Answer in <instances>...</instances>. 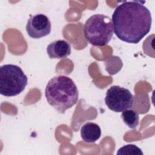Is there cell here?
<instances>
[{
    "label": "cell",
    "instance_id": "obj_1",
    "mask_svg": "<svg viewBox=\"0 0 155 155\" xmlns=\"http://www.w3.org/2000/svg\"><path fill=\"white\" fill-rule=\"evenodd\" d=\"M138 1H124L112 15L114 32L121 41L137 44L150 31L151 14L143 4Z\"/></svg>",
    "mask_w": 155,
    "mask_h": 155
},
{
    "label": "cell",
    "instance_id": "obj_2",
    "mask_svg": "<svg viewBox=\"0 0 155 155\" xmlns=\"http://www.w3.org/2000/svg\"><path fill=\"white\" fill-rule=\"evenodd\" d=\"M45 95L48 103L58 112L65 111L74 105L78 100L79 91L74 81L66 76L52 78L47 83Z\"/></svg>",
    "mask_w": 155,
    "mask_h": 155
},
{
    "label": "cell",
    "instance_id": "obj_3",
    "mask_svg": "<svg viewBox=\"0 0 155 155\" xmlns=\"http://www.w3.org/2000/svg\"><path fill=\"white\" fill-rule=\"evenodd\" d=\"M84 34L86 40L94 46H105L113 36L111 19L103 14L91 16L85 22Z\"/></svg>",
    "mask_w": 155,
    "mask_h": 155
},
{
    "label": "cell",
    "instance_id": "obj_4",
    "mask_svg": "<svg viewBox=\"0 0 155 155\" xmlns=\"http://www.w3.org/2000/svg\"><path fill=\"white\" fill-rule=\"evenodd\" d=\"M28 83L27 76L18 65L5 64L0 67V93L7 97L22 92Z\"/></svg>",
    "mask_w": 155,
    "mask_h": 155
},
{
    "label": "cell",
    "instance_id": "obj_5",
    "mask_svg": "<svg viewBox=\"0 0 155 155\" xmlns=\"http://www.w3.org/2000/svg\"><path fill=\"white\" fill-rule=\"evenodd\" d=\"M133 102V95L127 88L113 85L107 91L105 104L110 110L114 112L120 113L131 108Z\"/></svg>",
    "mask_w": 155,
    "mask_h": 155
},
{
    "label": "cell",
    "instance_id": "obj_6",
    "mask_svg": "<svg viewBox=\"0 0 155 155\" xmlns=\"http://www.w3.org/2000/svg\"><path fill=\"white\" fill-rule=\"evenodd\" d=\"M51 22L49 18L42 13L31 16L26 25L28 35L33 39H39L50 33Z\"/></svg>",
    "mask_w": 155,
    "mask_h": 155
},
{
    "label": "cell",
    "instance_id": "obj_7",
    "mask_svg": "<svg viewBox=\"0 0 155 155\" xmlns=\"http://www.w3.org/2000/svg\"><path fill=\"white\" fill-rule=\"evenodd\" d=\"M47 53L50 59H64L71 53L70 44L64 40H56L47 47Z\"/></svg>",
    "mask_w": 155,
    "mask_h": 155
},
{
    "label": "cell",
    "instance_id": "obj_8",
    "mask_svg": "<svg viewBox=\"0 0 155 155\" xmlns=\"http://www.w3.org/2000/svg\"><path fill=\"white\" fill-rule=\"evenodd\" d=\"M101 135L100 127L96 123L88 122L83 125L81 128V136L87 143H93L99 139Z\"/></svg>",
    "mask_w": 155,
    "mask_h": 155
},
{
    "label": "cell",
    "instance_id": "obj_9",
    "mask_svg": "<svg viewBox=\"0 0 155 155\" xmlns=\"http://www.w3.org/2000/svg\"><path fill=\"white\" fill-rule=\"evenodd\" d=\"M121 118L124 122L130 128H135L139 124V114L134 110L128 109L124 110L121 114Z\"/></svg>",
    "mask_w": 155,
    "mask_h": 155
},
{
    "label": "cell",
    "instance_id": "obj_10",
    "mask_svg": "<svg viewBox=\"0 0 155 155\" xmlns=\"http://www.w3.org/2000/svg\"><path fill=\"white\" fill-rule=\"evenodd\" d=\"M117 155H143L142 150L134 144H128L120 147L117 152Z\"/></svg>",
    "mask_w": 155,
    "mask_h": 155
}]
</instances>
